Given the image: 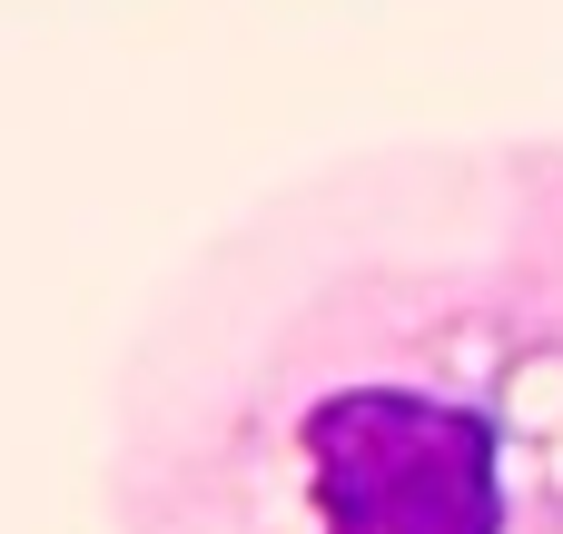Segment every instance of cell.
I'll use <instances>...</instances> for the list:
<instances>
[{"label":"cell","instance_id":"1","mask_svg":"<svg viewBox=\"0 0 563 534\" xmlns=\"http://www.w3.org/2000/svg\"><path fill=\"white\" fill-rule=\"evenodd\" d=\"M317 534H505L495 426L426 386H336L297 426Z\"/></svg>","mask_w":563,"mask_h":534}]
</instances>
